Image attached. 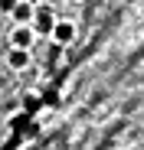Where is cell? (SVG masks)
I'll return each mask as SVG.
<instances>
[{"mask_svg":"<svg viewBox=\"0 0 144 150\" xmlns=\"http://www.w3.org/2000/svg\"><path fill=\"white\" fill-rule=\"evenodd\" d=\"M7 65L13 72H26L30 69V49H10L7 52Z\"/></svg>","mask_w":144,"mask_h":150,"instance_id":"4","label":"cell"},{"mask_svg":"<svg viewBox=\"0 0 144 150\" xmlns=\"http://www.w3.org/2000/svg\"><path fill=\"white\" fill-rule=\"evenodd\" d=\"M30 26L36 36H49L53 26H56V10L53 7H33V20H30Z\"/></svg>","mask_w":144,"mask_h":150,"instance_id":"1","label":"cell"},{"mask_svg":"<svg viewBox=\"0 0 144 150\" xmlns=\"http://www.w3.org/2000/svg\"><path fill=\"white\" fill-rule=\"evenodd\" d=\"M10 16L20 23V26H26V23L33 20V4H30V0H16V7L10 10Z\"/></svg>","mask_w":144,"mask_h":150,"instance_id":"5","label":"cell"},{"mask_svg":"<svg viewBox=\"0 0 144 150\" xmlns=\"http://www.w3.org/2000/svg\"><path fill=\"white\" fill-rule=\"evenodd\" d=\"M33 42H36V33H33V26L26 23V26H16L10 30V49H33Z\"/></svg>","mask_w":144,"mask_h":150,"instance_id":"2","label":"cell"},{"mask_svg":"<svg viewBox=\"0 0 144 150\" xmlns=\"http://www.w3.org/2000/svg\"><path fill=\"white\" fill-rule=\"evenodd\" d=\"M16 7V0H0V13H10Z\"/></svg>","mask_w":144,"mask_h":150,"instance_id":"6","label":"cell"},{"mask_svg":"<svg viewBox=\"0 0 144 150\" xmlns=\"http://www.w3.org/2000/svg\"><path fill=\"white\" fill-rule=\"evenodd\" d=\"M53 42L56 46H69L72 39H76V26H72V23L69 20H56V26H53Z\"/></svg>","mask_w":144,"mask_h":150,"instance_id":"3","label":"cell"}]
</instances>
